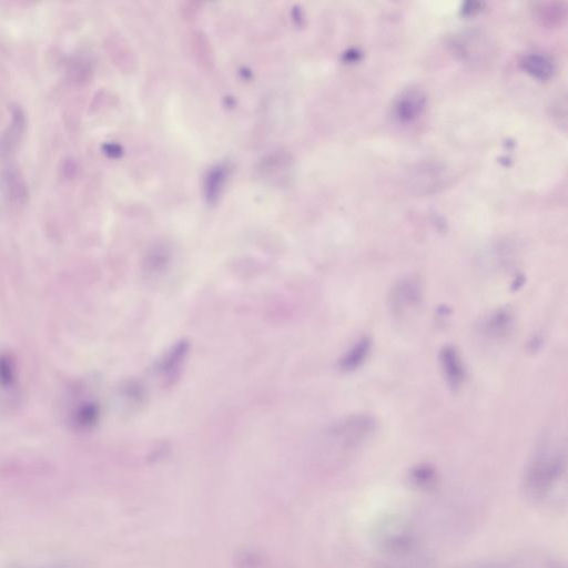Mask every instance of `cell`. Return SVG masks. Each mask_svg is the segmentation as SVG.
I'll list each match as a JSON object with an SVG mask.
<instances>
[{"label": "cell", "mask_w": 568, "mask_h": 568, "mask_svg": "<svg viewBox=\"0 0 568 568\" xmlns=\"http://www.w3.org/2000/svg\"><path fill=\"white\" fill-rule=\"evenodd\" d=\"M487 45L488 43L484 41L481 34L474 31L460 33L453 42L456 54L467 61H473L481 53L478 51V48L485 50Z\"/></svg>", "instance_id": "obj_12"}, {"label": "cell", "mask_w": 568, "mask_h": 568, "mask_svg": "<svg viewBox=\"0 0 568 568\" xmlns=\"http://www.w3.org/2000/svg\"><path fill=\"white\" fill-rule=\"evenodd\" d=\"M235 568H268V561L264 552L253 547L239 549L233 558Z\"/></svg>", "instance_id": "obj_13"}, {"label": "cell", "mask_w": 568, "mask_h": 568, "mask_svg": "<svg viewBox=\"0 0 568 568\" xmlns=\"http://www.w3.org/2000/svg\"><path fill=\"white\" fill-rule=\"evenodd\" d=\"M454 568H566V566L550 555L532 552L483 559Z\"/></svg>", "instance_id": "obj_3"}, {"label": "cell", "mask_w": 568, "mask_h": 568, "mask_svg": "<svg viewBox=\"0 0 568 568\" xmlns=\"http://www.w3.org/2000/svg\"><path fill=\"white\" fill-rule=\"evenodd\" d=\"M566 445L552 434L541 437L523 473L521 491L532 505L559 509L566 505Z\"/></svg>", "instance_id": "obj_1"}, {"label": "cell", "mask_w": 568, "mask_h": 568, "mask_svg": "<svg viewBox=\"0 0 568 568\" xmlns=\"http://www.w3.org/2000/svg\"><path fill=\"white\" fill-rule=\"evenodd\" d=\"M513 322V314L508 308H498L485 317L480 331L489 338H503L511 331Z\"/></svg>", "instance_id": "obj_9"}, {"label": "cell", "mask_w": 568, "mask_h": 568, "mask_svg": "<svg viewBox=\"0 0 568 568\" xmlns=\"http://www.w3.org/2000/svg\"><path fill=\"white\" fill-rule=\"evenodd\" d=\"M372 342L368 337H362L356 341L339 358L338 369L344 373H351L359 368L369 355Z\"/></svg>", "instance_id": "obj_11"}, {"label": "cell", "mask_w": 568, "mask_h": 568, "mask_svg": "<svg viewBox=\"0 0 568 568\" xmlns=\"http://www.w3.org/2000/svg\"><path fill=\"white\" fill-rule=\"evenodd\" d=\"M439 366L443 376L450 389H458L465 379L466 371L457 348L453 345H445L439 351Z\"/></svg>", "instance_id": "obj_7"}, {"label": "cell", "mask_w": 568, "mask_h": 568, "mask_svg": "<svg viewBox=\"0 0 568 568\" xmlns=\"http://www.w3.org/2000/svg\"><path fill=\"white\" fill-rule=\"evenodd\" d=\"M534 11L540 21L547 24H558L566 17V6L564 2H539Z\"/></svg>", "instance_id": "obj_15"}, {"label": "cell", "mask_w": 568, "mask_h": 568, "mask_svg": "<svg viewBox=\"0 0 568 568\" xmlns=\"http://www.w3.org/2000/svg\"><path fill=\"white\" fill-rule=\"evenodd\" d=\"M7 568H97L93 562L82 558L58 559L41 565L14 564Z\"/></svg>", "instance_id": "obj_16"}, {"label": "cell", "mask_w": 568, "mask_h": 568, "mask_svg": "<svg viewBox=\"0 0 568 568\" xmlns=\"http://www.w3.org/2000/svg\"><path fill=\"white\" fill-rule=\"evenodd\" d=\"M484 3L477 1H468L462 6L460 12L465 17H471L483 10Z\"/></svg>", "instance_id": "obj_19"}, {"label": "cell", "mask_w": 568, "mask_h": 568, "mask_svg": "<svg viewBox=\"0 0 568 568\" xmlns=\"http://www.w3.org/2000/svg\"><path fill=\"white\" fill-rule=\"evenodd\" d=\"M376 430L375 419L366 414L347 416L326 432L332 462H341L361 448Z\"/></svg>", "instance_id": "obj_2"}, {"label": "cell", "mask_w": 568, "mask_h": 568, "mask_svg": "<svg viewBox=\"0 0 568 568\" xmlns=\"http://www.w3.org/2000/svg\"><path fill=\"white\" fill-rule=\"evenodd\" d=\"M189 352V343L180 341L172 346L158 362V372L166 379L172 381L178 376L180 367Z\"/></svg>", "instance_id": "obj_10"}, {"label": "cell", "mask_w": 568, "mask_h": 568, "mask_svg": "<svg viewBox=\"0 0 568 568\" xmlns=\"http://www.w3.org/2000/svg\"><path fill=\"white\" fill-rule=\"evenodd\" d=\"M446 178L444 166L426 162L410 172L407 185L415 194L427 195L442 189Z\"/></svg>", "instance_id": "obj_4"}, {"label": "cell", "mask_w": 568, "mask_h": 568, "mask_svg": "<svg viewBox=\"0 0 568 568\" xmlns=\"http://www.w3.org/2000/svg\"><path fill=\"white\" fill-rule=\"evenodd\" d=\"M99 409L95 404L83 405L75 414V422L82 428H90L98 420Z\"/></svg>", "instance_id": "obj_17"}, {"label": "cell", "mask_w": 568, "mask_h": 568, "mask_svg": "<svg viewBox=\"0 0 568 568\" xmlns=\"http://www.w3.org/2000/svg\"><path fill=\"white\" fill-rule=\"evenodd\" d=\"M412 485L419 489H429L437 483V473L429 464H419L413 467L408 474Z\"/></svg>", "instance_id": "obj_14"}, {"label": "cell", "mask_w": 568, "mask_h": 568, "mask_svg": "<svg viewBox=\"0 0 568 568\" xmlns=\"http://www.w3.org/2000/svg\"><path fill=\"white\" fill-rule=\"evenodd\" d=\"M14 382V368L7 355H0V385L7 387Z\"/></svg>", "instance_id": "obj_18"}, {"label": "cell", "mask_w": 568, "mask_h": 568, "mask_svg": "<svg viewBox=\"0 0 568 568\" xmlns=\"http://www.w3.org/2000/svg\"><path fill=\"white\" fill-rule=\"evenodd\" d=\"M422 300V285L415 277L399 280L389 292V307L394 315H402L408 308L415 307Z\"/></svg>", "instance_id": "obj_6"}, {"label": "cell", "mask_w": 568, "mask_h": 568, "mask_svg": "<svg viewBox=\"0 0 568 568\" xmlns=\"http://www.w3.org/2000/svg\"><path fill=\"white\" fill-rule=\"evenodd\" d=\"M519 64L527 74L538 81H548L556 72L554 61L548 55L538 52L524 55Z\"/></svg>", "instance_id": "obj_8"}, {"label": "cell", "mask_w": 568, "mask_h": 568, "mask_svg": "<svg viewBox=\"0 0 568 568\" xmlns=\"http://www.w3.org/2000/svg\"><path fill=\"white\" fill-rule=\"evenodd\" d=\"M426 103V93L417 87H409L394 100L393 116L399 123H412L423 114Z\"/></svg>", "instance_id": "obj_5"}]
</instances>
